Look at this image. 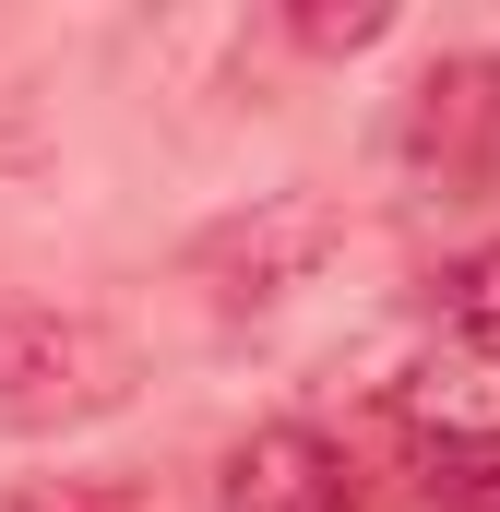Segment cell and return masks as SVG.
I'll return each mask as SVG.
<instances>
[{"label":"cell","mask_w":500,"mask_h":512,"mask_svg":"<svg viewBox=\"0 0 500 512\" xmlns=\"http://www.w3.org/2000/svg\"><path fill=\"white\" fill-rule=\"evenodd\" d=\"M0 512H143V489H120V477H24V489H0Z\"/></svg>","instance_id":"7"},{"label":"cell","mask_w":500,"mask_h":512,"mask_svg":"<svg viewBox=\"0 0 500 512\" xmlns=\"http://www.w3.org/2000/svg\"><path fill=\"white\" fill-rule=\"evenodd\" d=\"M381 24H393L381 0H346V12H334V0H310V12H298V48H370Z\"/></svg>","instance_id":"8"},{"label":"cell","mask_w":500,"mask_h":512,"mask_svg":"<svg viewBox=\"0 0 500 512\" xmlns=\"http://www.w3.org/2000/svg\"><path fill=\"white\" fill-rule=\"evenodd\" d=\"M489 120H500V72H489V60H441V72L417 84L405 155L441 167V179H477V167H489Z\"/></svg>","instance_id":"4"},{"label":"cell","mask_w":500,"mask_h":512,"mask_svg":"<svg viewBox=\"0 0 500 512\" xmlns=\"http://www.w3.org/2000/svg\"><path fill=\"white\" fill-rule=\"evenodd\" d=\"M429 512H500V441H441L429 453Z\"/></svg>","instance_id":"6"},{"label":"cell","mask_w":500,"mask_h":512,"mask_svg":"<svg viewBox=\"0 0 500 512\" xmlns=\"http://www.w3.org/2000/svg\"><path fill=\"white\" fill-rule=\"evenodd\" d=\"M131 405V334L72 298H0V429H84Z\"/></svg>","instance_id":"1"},{"label":"cell","mask_w":500,"mask_h":512,"mask_svg":"<svg viewBox=\"0 0 500 512\" xmlns=\"http://www.w3.org/2000/svg\"><path fill=\"white\" fill-rule=\"evenodd\" d=\"M334 251H346V203L334 191H250L239 215H215L191 239V286H215V298H286Z\"/></svg>","instance_id":"2"},{"label":"cell","mask_w":500,"mask_h":512,"mask_svg":"<svg viewBox=\"0 0 500 512\" xmlns=\"http://www.w3.org/2000/svg\"><path fill=\"white\" fill-rule=\"evenodd\" d=\"M215 501L227 512H346V453H334L322 429L274 417V429H250L239 453H227Z\"/></svg>","instance_id":"3"},{"label":"cell","mask_w":500,"mask_h":512,"mask_svg":"<svg viewBox=\"0 0 500 512\" xmlns=\"http://www.w3.org/2000/svg\"><path fill=\"white\" fill-rule=\"evenodd\" d=\"M441 322H453L477 358H500V239H489V251H465L453 274H441Z\"/></svg>","instance_id":"5"}]
</instances>
